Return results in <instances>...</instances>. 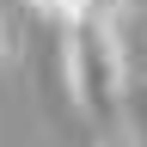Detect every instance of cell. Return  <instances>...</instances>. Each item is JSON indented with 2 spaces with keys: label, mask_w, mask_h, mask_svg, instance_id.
Segmentation results:
<instances>
[{
  "label": "cell",
  "mask_w": 147,
  "mask_h": 147,
  "mask_svg": "<svg viewBox=\"0 0 147 147\" xmlns=\"http://www.w3.org/2000/svg\"><path fill=\"white\" fill-rule=\"evenodd\" d=\"M61 61H67V92H74V104H80L92 123H117V117H123V43H117L110 12L67 25Z\"/></svg>",
  "instance_id": "1"
},
{
  "label": "cell",
  "mask_w": 147,
  "mask_h": 147,
  "mask_svg": "<svg viewBox=\"0 0 147 147\" xmlns=\"http://www.w3.org/2000/svg\"><path fill=\"white\" fill-rule=\"evenodd\" d=\"M43 18H61V25H80V18H98L110 12V0H31Z\"/></svg>",
  "instance_id": "2"
},
{
  "label": "cell",
  "mask_w": 147,
  "mask_h": 147,
  "mask_svg": "<svg viewBox=\"0 0 147 147\" xmlns=\"http://www.w3.org/2000/svg\"><path fill=\"white\" fill-rule=\"evenodd\" d=\"M0 55H6V25H0Z\"/></svg>",
  "instance_id": "3"
},
{
  "label": "cell",
  "mask_w": 147,
  "mask_h": 147,
  "mask_svg": "<svg viewBox=\"0 0 147 147\" xmlns=\"http://www.w3.org/2000/svg\"><path fill=\"white\" fill-rule=\"evenodd\" d=\"M110 147H117V141H110Z\"/></svg>",
  "instance_id": "4"
}]
</instances>
